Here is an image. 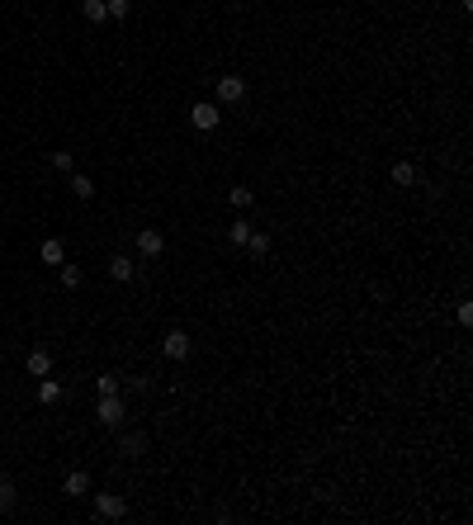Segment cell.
Segmentation results:
<instances>
[{
    "mask_svg": "<svg viewBox=\"0 0 473 525\" xmlns=\"http://www.w3.org/2000/svg\"><path fill=\"white\" fill-rule=\"evenodd\" d=\"M133 270H138V265H133L128 255H114V260H109V274L119 279V284H124V279H133Z\"/></svg>",
    "mask_w": 473,
    "mask_h": 525,
    "instance_id": "7c38bea8",
    "label": "cell"
},
{
    "mask_svg": "<svg viewBox=\"0 0 473 525\" xmlns=\"http://www.w3.org/2000/svg\"><path fill=\"white\" fill-rule=\"evenodd\" d=\"M95 393H100V398L119 393V374H104V379H95Z\"/></svg>",
    "mask_w": 473,
    "mask_h": 525,
    "instance_id": "44dd1931",
    "label": "cell"
},
{
    "mask_svg": "<svg viewBox=\"0 0 473 525\" xmlns=\"http://www.w3.org/2000/svg\"><path fill=\"white\" fill-rule=\"evenodd\" d=\"M455 318L464 322V327H469V322H473V303H459V308H455Z\"/></svg>",
    "mask_w": 473,
    "mask_h": 525,
    "instance_id": "cb8c5ba5",
    "label": "cell"
},
{
    "mask_svg": "<svg viewBox=\"0 0 473 525\" xmlns=\"http://www.w3.org/2000/svg\"><path fill=\"white\" fill-rule=\"evenodd\" d=\"M57 398H62V383H57V379L38 383V402H57Z\"/></svg>",
    "mask_w": 473,
    "mask_h": 525,
    "instance_id": "9a60e30c",
    "label": "cell"
},
{
    "mask_svg": "<svg viewBox=\"0 0 473 525\" xmlns=\"http://www.w3.org/2000/svg\"><path fill=\"white\" fill-rule=\"evenodd\" d=\"M142 449H147V435H142V430H128V435H119V454H128V459H138Z\"/></svg>",
    "mask_w": 473,
    "mask_h": 525,
    "instance_id": "52a82bcc",
    "label": "cell"
},
{
    "mask_svg": "<svg viewBox=\"0 0 473 525\" xmlns=\"http://www.w3.org/2000/svg\"><path fill=\"white\" fill-rule=\"evenodd\" d=\"M104 15H109V19H128V15H133V5H128V0H104Z\"/></svg>",
    "mask_w": 473,
    "mask_h": 525,
    "instance_id": "e0dca14e",
    "label": "cell"
},
{
    "mask_svg": "<svg viewBox=\"0 0 473 525\" xmlns=\"http://www.w3.org/2000/svg\"><path fill=\"white\" fill-rule=\"evenodd\" d=\"M24 365H29L33 379H47V369H52V355H47V350H29V360H24Z\"/></svg>",
    "mask_w": 473,
    "mask_h": 525,
    "instance_id": "30bf717a",
    "label": "cell"
},
{
    "mask_svg": "<svg viewBox=\"0 0 473 525\" xmlns=\"http://www.w3.org/2000/svg\"><path fill=\"white\" fill-rule=\"evenodd\" d=\"M38 255H43V265H62V260H66V246H62L57 237H47L43 246H38Z\"/></svg>",
    "mask_w": 473,
    "mask_h": 525,
    "instance_id": "9c48e42d",
    "label": "cell"
},
{
    "mask_svg": "<svg viewBox=\"0 0 473 525\" xmlns=\"http://www.w3.org/2000/svg\"><path fill=\"white\" fill-rule=\"evenodd\" d=\"M10 507H15V483L0 473V511H10Z\"/></svg>",
    "mask_w": 473,
    "mask_h": 525,
    "instance_id": "ffe728a7",
    "label": "cell"
},
{
    "mask_svg": "<svg viewBox=\"0 0 473 525\" xmlns=\"http://www.w3.org/2000/svg\"><path fill=\"white\" fill-rule=\"evenodd\" d=\"M459 5H464V10H473V0H459Z\"/></svg>",
    "mask_w": 473,
    "mask_h": 525,
    "instance_id": "d4e9b609",
    "label": "cell"
},
{
    "mask_svg": "<svg viewBox=\"0 0 473 525\" xmlns=\"http://www.w3.org/2000/svg\"><path fill=\"white\" fill-rule=\"evenodd\" d=\"M80 15L90 19V24H104V19H109V15H104V0H85V5H80Z\"/></svg>",
    "mask_w": 473,
    "mask_h": 525,
    "instance_id": "4fadbf2b",
    "label": "cell"
},
{
    "mask_svg": "<svg viewBox=\"0 0 473 525\" xmlns=\"http://www.w3.org/2000/svg\"><path fill=\"white\" fill-rule=\"evenodd\" d=\"M71 194H76V199H90L95 180H90V175H71Z\"/></svg>",
    "mask_w": 473,
    "mask_h": 525,
    "instance_id": "2e32d148",
    "label": "cell"
},
{
    "mask_svg": "<svg viewBox=\"0 0 473 525\" xmlns=\"http://www.w3.org/2000/svg\"><path fill=\"white\" fill-rule=\"evenodd\" d=\"M95 516H100V521H124L128 502L119 493H95Z\"/></svg>",
    "mask_w": 473,
    "mask_h": 525,
    "instance_id": "6da1fadb",
    "label": "cell"
},
{
    "mask_svg": "<svg viewBox=\"0 0 473 525\" xmlns=\"http://www.w3.org/2000/svg\"><path fill=\"white\" fill-rule=\"evenodd\" d=\"M393 185H402V190L417 185V166H412V161H397V166H393Z\"/></svg>",
    "mask_w": 473,
    "mask_h": 525,
    "instance_id": "8fae6325",
    "label": "cell"
},
{
    "mask_svg": "<svg viewBox=\"0 0 473 525\" xmlns=\"http://www.w3.org/2000/svg\"><path fill=\"white\" fill-rule=\"evenodd\" d=\"M95 416H100V426H119V421H124V402H119V393H109V398H100Z\"/></svg>",
    "mask_w": 473,
    "mask_h": 525,
    "instance_id": "5b68a950",
    "label": "cell"
},
{
    "mask_svg": "<svg viewBox=\"0 0 473 525\" xmlns=\"http://www.w3.org/2000/svg\"><path fill=\"white\" fill-rule=\"evenodd\" d=\"M161 355H166V360H185V355H189V336L180 332V327H175V332H166V341H161Z\"/></svg>",
    "mask_w": 473,
    "mask_h": 525,
    "instance_id": "8992f818",
    "label": "cell"
},
{
    "mask_svg": "<svg viewBox=\"0 0 473 525\" xmlns=\"http://www.w3.org/2000/svg\"><path fill=\"white\" fill-rule=\"evenodd\" d=\"M218 104H213V99H204V104H194V109H189V123L199 128V133H213V128H218Z\"/></svg>",
    "mask_w": 473,
    "mask_h": 525,
    "instance_id": "7a4b0ae2",
    "label": "cell"
},
{
    "mask_svg": "<svg viewBox=\"0 0 473 525\" xmlns=\"http://www.w3.org/2000/svg\"><path fill=\"white\" fill-rule=\"evenodd\" d=\"M246 99V80L241 76H218V104H236Z\"/></svg>",
    "mask_w": 473,
    "mask_h": 525,
    "instance_id": "277c9868",
    "label": "cell"
},
{
    "mask_svg": "<svg viewBox=\"0 0 473 525\" xmlns=\"http://www.w3.org/2000/svg\"><path fill=\"white\" fill-rule=\"evenodd\" d=\"M52 166H57V171H71L76 157H71V152H52Z\"/></svg>",
    "mask_w": 473,
    "mask_h": 525,
    "instance_id": "603a6c76",
    "label": "cell"
},
{
    "mask_svg": "<svg viewBox=\"0 0 473 525\" xmlns=\"http://www.w3.org/2000/svg\"><path fill=\"white\" fill-rule=\"evenodd\" d=\"M246 237H251V223H232V227H227V241H232V246H246Z\"/></svg>",
    "mask_w": 473,
    "mask_h": 525,
    "instance_id": "ac0fdd59",
    "label": "cell"
},
{
    "mask_svg": "<svg viewBox=\"0 0 473 525\" xmlns=\"http://www.w3.org/2000/svg\"><path fill=\"white\" fill-rule=\"evenodd\" d=\"M246 251H251L256 260H261V255H270V237H265V232H251V237H246Z\"/></svg>",
    "mask_w": 473,
    "mask_h": 525,
    "instance_id": "5bb4252c",
    "label": "cell"
},
{
    "mask_svg": "<svg viewBox=\"0 0 473 525\" xmlns=\"http://www.w3.org/2000/svg\"><path fill=\"white\" fill-rule=\"evenodd\" d=\"M80 279H85V274H80L76 265H66V260H62V289H80Z\"/></svg>",
    "mask_w": 473,
    "mask_h": 525,
    "instance_id": "7402d4cb",
    "label": "cell"
},
{
    "mask_svg": "<svg viewBox=\"0 0 473 525\" xmlns=\"http://www.w3.org/2000/svg\"><path fill=\"white\" fill-rule=\"evenodd\" d=\"M227 199H232L236 208H251V204H256V194L246 190V185H232V194H227Z\"/></svg>",
    "mask_w": 473,
    "mask_h": 525,
    "instance_id": "d6986e66",
    "label": "cell"
},
{
    "mask_svg": "<svg viewBox=\"0 0 473 525\" xmlns=\"http://www.w3.org/2000/svg\"><path fill=\"white\" fill-rule=\"evenodd\" d=\"M62 488H66V497H85L90 493V473H85V469H71Z\"/></svg>",
    "mask_w": 473,
    "mask_h": 525,
    "instance_id": "ba28073f",
    "label": "cell"
},
{
    "mask_svg": "<svg viewBox=\"0 0 473 525\" xmlns=\"http://www.w3.org/2000/svg\"><path fill=\"white\" fill-rule=\"evenodd\" d=\"M161 251H166V237H161L157 227H142V232H138V255H142V260H157Z\"/></svg>",
    "mask_w": 473,
    "mask_h": 525,
    "instance_id": "3957f363",
    "label": "cell"
}]
</instances>
